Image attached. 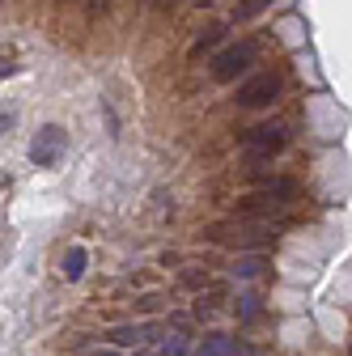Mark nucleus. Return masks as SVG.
<instances>
[{"instance_id": "obj_17", "label": "nucleus", "mask_w": 352, "mask_h": 356, "mask_svg": "<svg viewBox=\"0 0 352 356\" xmlns=\"http://www.w3.org/2000/svg\"><path fill=\"white\" fill-rule=\"evenodd\" d=\"M131 356H153V352H149V348H136V352H131Z\"/></svg>"}, {"instance_id": "obj_8", "label": "nucleus", "mask_w": 352, "mask_h": 356, "mask_svg": "<svg viewBox=\"0 0 352 356\" xmlns=\"http://www.w3.org/2000/svg\"><path fill=\"white\" fill-rule=\"evenodd\" d=\"M195 356H238V343L225 331H212V335H204V343L195 348Z\"/></svg>"}, {"instance_id": "obj_10", "label": "nucleus", "mask_w": 352, "mask_h": 356, "mask_svg": "<svg viewBox=\"0 0 352 356\" xmlns=\"http://www.w3.org/2000/svg\"><path fill=\"white\" fill-rule=\"evenodd\" d=\"M268 9H272V0H242V5L234 9V22H250V17L268 13Z\"/></svg>"}, {"instance_id": "obj_12", "label": "nucleus", "mask_w": 352, "mask_h": 356, "mask_svg": "<svg viewBox=\"0 0 352 356\" xmlns=\"http://www.w3.org/2000/svg\"><path fill=\"white\" fill-rule=\"evenodd\" d=\"M234 276H242V280L263 276V259H238V263H234Z\"/></svg>"}, {"instance_id": "obj_4", "label": "nucleus", "mask_w": 352, "mask_h": 356, "mask_svg": "<svg viewBox=\"0 0 352 356\" xmlns=\"http://www.w3.org/2000/svg\"><path fill=\"white\" fill-rule=\"evenodd\" d=\"M276 94H280V76L276 72H255L250 81L238 85V106H268V102H276Z\"/></svg>"}, {"instance_id": "obj_2", "label": "nucleus", "mask_w": 352, "mask_h": 356, "mask_svg": "<svg viewBox=\"0 0 352 356\" xmlns=\"http://www.w3.org/2000/svg\"><path fill=\"white\" fill-rule=\"evenodd\" d=\"M64 149H68V131L60 123H42L34 131V140H30V161L42 165V170H51V165H60Z\"/></svg>"}, {"instance_id": "obj_15", "label": "nucleus", "mask_w": 352, "mask_h": 356, "mask_svg": "<svg viewBox=\"0 0 352 356\" xmlns=\"http://www.w3.org/2000/svg\"><path fill=\"white\" fill-rule=\"evenodd\" d=\"M90 356H123V352H119V348H106V343H102V348H94Z\"/></svg>"}, {"instance_id": "obj_11", "label": "nucleus", "mask_w": 352, "mask_h": 356, "mask_svg": "<svg viewBox=\"0 0 352 356\" xmlns=\"http://www.w3.org/2000/svg\"><path fill=\"white\" fill-rule=\"evenodd\" d=\"M131 309H136V314H161V309H166V297H161V293H145V297L131 301Z\"/></svg>"}, {"instance_id": "obj_9", "label": "nucleus", "mask_w": 352, "mask_h": 356, "mask_svg": "<svg viewBox=\"0 0 352 356\" xmlns=\"http://www.w3.org/2000/svg\"><path fill=\"white\" fill-rule=\"evenodd\" d=\"M85 263H90L85 246H68V250H64V259H60V272H64V280H81V276H85Z\"/></svg>"}, {"instance_id": "obj_6", "label": "nucleus", "mask_w": 352, "mask_h": 356, "mask_svg": "<svg viewBox=\"0 0 352 356\" xmlns=\"http://www.w3.org/2000/svg\"><path fill=\"white\" fill-rule=\"evenodd\" d=\"M238 212H242V216H255V220H272V216L280 212V200H272V195L259 191V195H246V200L238 204Z\"/></svg>"}, {"instance_id": "obj_14", "label": "nucleus", "mask_w": 352, "mask_h": 356, "mask_svg": "<svg viewBox=\"0 0 352 356\" xmlns=\"http://www.w3.org/2000/svg\"><path fill=\"white\" fill-rule=\"evenodd\" d=\"M255 301H259V297H242V305H238V314H242V318H255V314H259V305H255Z\"/></svg>"}, {"instance_id": "obj_3", "label": "nucleus", "mask_w": 352, "mask_h": 356, "mask_svg": "<svg viewBox=\"0 0 352 356\" xmlns=\"http://www.w3.org/2000/svg\"><path fill=\"white\" fill-rule=\"evenodd\" d=\"M285 140H289V131H285L280 123H259V127L242 131V145H246V153H255V157H272V153H280Z\"/></svg>"}, {"instance_id": "obj_5", "label": "nucleus", "mask_w": 352, "mask_h": 356, "mask_svg": "<svg viewBox=\"0 0 352 356\" xmlns=\"http://www.w3.org/2000/svg\"><path fill=\"white\" fill-rule=\"evenodd\" d=\"M106 348H131V352H136V348H145V335H141V327L136 323H119V327H111L106 331Z\"/></svg>"}, {"instance_id": "obj_13", "label": "nucleus", "mask_w": 352, "mask_h": 356, "mask_svg": "<svg viewBox=\"0 0 352 356\" xmlns=\"http://www.w3.org/2000/svg\"><path fill=\"white\" fill-rule=\"evenodd\" d=\"M179 284H183V289H191V293H200V289L208 284V272H195V267H191V272H183V276H179Z\"/></svg>"}, {"instance_id": "obj_1", "label": "nucleus", "mask_w": 352, "mask_h": 356, "mask_svg": "<svg viewBox=\"0 0 352 356\" xmlns=\"http://www.w3.org/2000/svg\"><path fill=\"white\" fill-rule=\"evenodd\" d=\"M255 56H259V42H238V47H225V51H216V60H212V81L216 85H230V81H238L242 72H250V64H255Z\"/></svg>"}, {"instance_id": "obj_16", "label": "nucleus", "mask_w": 352, "mask_h": 356, "mask_svg": "<svg viewBox=\"0 0 352 356\" xmlns=\"http://www.w3.org/2000/svg\"><path fill=\"white\" fill-rule=\"evenodd\" d=\"M174 5H179V0H157V9H174Z\"/></svg>"}, {"instance_id": "obj_7", "label": "nucleus", "mask_w": 352, "mask_h": 356, "mask_svg": "<svg viewBox=\"0 0 352 356\" xmlns=\"http://www.w3.org/2000/svg\"><path fill=\"white\" fill-rule=\"evenodd\" d=\"M221 38H225V26H208L195 42H191V51H187V60L195 64V60H204L208 51H216V47H221Z\"/></svg>"}, {"instance_id": "obj_18", "label": "nucleus", "mask_w": 352, "mask_h": 356, "mask_svg": "<svg viewBox=\"0 0 352 356\" xmlns=\"http://www.w3.org/2000/svg\"><path fill=\"white\" fill-rule=\"evenodd\" d=\"M195 5H200V9H208V5H216V0H195Z\"/></svg>"}]
</instances>
